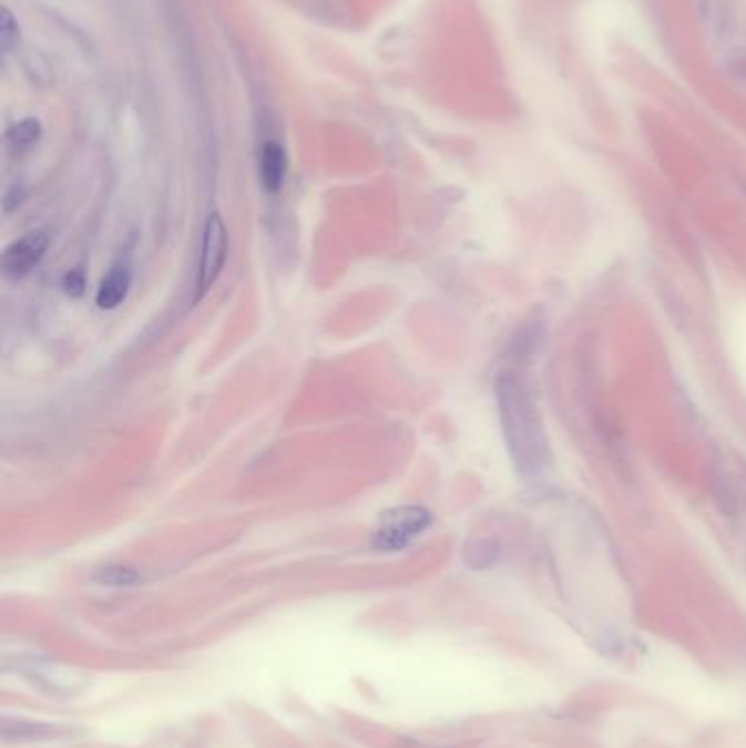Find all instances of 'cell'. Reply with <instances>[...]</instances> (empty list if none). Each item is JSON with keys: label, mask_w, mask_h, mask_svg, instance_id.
Returning <instances> with one entry per match:
<instances>
[{"label": "cell", "mask_w": 746, "mask_h": 748, "mask_svg": "<svg viewBox=\"0 0 746 748\" xmlns=\"http://www.w3.org/2000/svg\"><path fill=\"white\" fill-rule=\"evenodd\" d=\"M499 414L503 436L514 467L523 475H536L548 467L550 449L536 408L528 388L512 375H501L498 381Z\"/></svg>", "instance_id": "1"}, {"label": "cell", "mask_w": 746, "mask_h": 748, "mask_svg": "<svg viewBox=\"0 0 746 748\" xmlns=\"http://www.w3.org/2000/svg\"><path fill=\"white\" fill-rule=\"evenodd\" d=\"M431 514L420 505H399L381 514L375 530V547L381 552H399L427 530Z\"/></svg>", "instance_id": "2"}, {"label": "cell", "mask_w": 746, "mask_h": 748, "mask_svg": "<svg viewBox=\"0 0 746 748\" xmlns=\"http://www.w3.org/2000/svg\"><path fill=\"white\" fill-rule=\"evenodd\" d=\"M228 256V230L224 226V219L213 213L206 219L204 226V239H202V256H200V274H197V300L215 285L219 278L224 263Z\"/></svg>", "instance_id": "3"}, {"label": "cell", "mask_w": 746, "mask_h": 748, "mask_svg": "<svg viewBox=\"0 0 746 748\" xmlns=\"http://www.w3.org/2000/svg\"><path fill=\"white\" fill-rule=\"evenodd\" d=\"M49 248V237L40 230L27 233L18 242H13L9 248L2 252V271L7 278H24L29 276L40 260L44 258Z\"/></svg>", "instance_id": "4"}, {"label": "cell", "mask_w": 746, "mask_h": 748, "mask_svg": "<svg viewBox=\"0 0 746 748\" xmlns=\"http://www.w3.org/2000/svg\"><path fill=\"white\" fill-rule=\"evenodd\" d=\"M287 168H289V161H287L283 145L267 141L260 147V156H258V177H260L263 188L267 193H278L285 184Z\"/></svg>", "instance_id": "5"}, {"label": "cell", "mask_w": 746, "mask_h": 748, "mask_svg": "<svg viewBox=\"0 0 746 748\" xmlns=\"http://www.w3.org/2000/svg\"><path fill=\"white\" fill-rule=\"evenodd\" d=\"M130 285H132L130 267L127 265H114L99 283L96 298H94L96 307L103 309V311L116 309L127 298Z\"/></svg>", "instance_id": "6"}, {"label": "cell", "mask_w": 746, "mask_h": 748, "mask_svg": "<svg viewBox=\"0 0 746 748\" xmlns=\"http://www.w3.org/2000/svg\"><path fill=\"white\" fill-rule=\"evenodd\" d=\"M40 134H42L40 123H38L35 119H24V121H20L18 125H13V127L9 130L7 141H9V145H11L13 150H29L31 145L38 143Z\"/></svg>", "instance_id": "7"}, {"label": "cell", "mask_w": 746, "mask_h": 748, "mask_svg": "<svg viewBox=\"0 0 746 748\" xmlns=\"http://www.w3.org/2000/svg\"><path fill=\"white\" fill-rule=\"evenodd\" d=\"M67 731L51 727V725H24V723H16V740H27V738H35V740H49V738H58L64 736Z\"/></svg>", "instance_id": "8"}, {"label": "cell", "mask_w": 746, "mask_h": 748, "mask_svg": "<svg viewBox=\"0 0 746 748\" xmlns=\"http://www.w3.org/2000/svg\"><path fill=\"white\" fill-rule=\"evenodd\" d=\"M99 582L103 584H110V586H125V584H132L136 582V572L130 570V567H121V565H110L105 570L99 572Z\"/></svg>", "instance_id": "9"}, {"label": "cell", "mask_w": 746, "mask_h": 748, "mask_svg": "<svg viewBox=\"0 0 746 748\" xmlns=\"http://www.w3.org/2000/svg\"><path fill=\"white\" fill-rule=\"evenodd\" d=\"M20 33H18V24L11 16L9 9H2V20H0V42H2V51L11 53L13 47L18 44Z\"/></svg>", "instance_id": "10"}, {"label": "cell", "mask_w": 746, "mask_h": 748, "mask_svg": "<svg viewBox=\"0 0 746 748\" xmlns=\"http://www.w3.org/2000/svg\"><path fill=\"white\" fill-rule=\"evenodd\" d=\"M83 287H85V278H83V271L80 269H71L67 276H64V291L73 298L82 296Z\"/></svg>", "instance_id": "11"}]
</instances>
